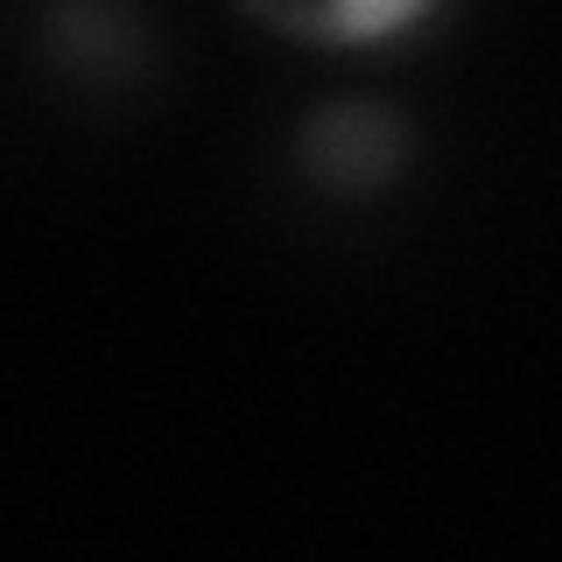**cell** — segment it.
Here are the masks:
<instances>
[{"mask_svg": "<svg viewBox=\"0 0 562 562\" xmlns=\"http://www.w3.org/2000/svg\"><path fill=\"white\" fill-rule=\"evenodd\" d=\"M239 8L303 43H373V35L408 29L429 0H239Z\"/></svg>", "mask_w": 562, "mask_h": 562, "instance_id": "6da1fadb", "label": "cell"}, {"mask_svg": "<svg viewBox=\"0 0 562 562\" xmlns=\"http://www.w3.org/2000/svg\"><path fill=\"white\" fill-rule=\"evenodd\" d=\"M303 155L330 183H380V176L401 162V134L386 127L373 105H330L303 134Z\"/></svg>", "mask_w": 562, "mask_h": 562, "instance_id": "7a4b0ae2", "label": "cell"}]
</instances>
